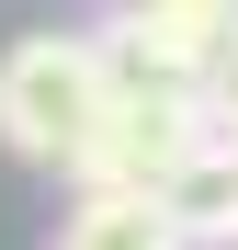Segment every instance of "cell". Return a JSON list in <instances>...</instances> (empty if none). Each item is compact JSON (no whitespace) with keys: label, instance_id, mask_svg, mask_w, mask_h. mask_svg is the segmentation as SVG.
<instances>
[{"label":"cell","instance_id":"3","mask_svg":"<svg viewBox=\"0 0 238 250\" xmlns=\"http://www.w3.org/2000/svg\"><path fill=\"white\" fill-rule=\"evenodd\" d=\"M159 216L182 228V250H238V148L204 137L170 182H159Z\"/></svg>","mask_w":238,"mask_h":250},{"label":"cell","instance_id":"2","mask_svg":"<svg viewBox=\"0 0 238 250\" xmlns=\"http://www.w3.org/2000/svg\"><path fill=\"white\" fill-rule=\"evenodd\" d=\"M204 137H227V125H216V91H182V103H113V125L91 137V159H79V193H159Z\"/></svg>","mask_w":238,"mask_h":250},{"label":"cell","instance_id":"4","mask_svg":"<svg viewBox=\"0 0 238 250\" xmlns=\"http://www.w3.org/2000/svg\"><path fill=\"white\" fill-rule=\"evenodd\" d=\"M125 12H136V34H147L159 57H182L216 91V57L238 46V0H125Z\"/></svg>","mask_w":238,"mask_h":250},{"label":"cell","instance_id":"1","mask_svg":"<svg viewBox=\"0 0 238 250\" xmlns=\"http://www.w3.org/2000/svg\"><path fill=\"white\" fill-rule=\"evenodd\" d=\"M102 125H113L102 34H23V46H0V148L23 171H68L79 182Z\"/></svg>","mask_w":238,"mask_h":250},{"label":"cell","instance_id":"5","mask_svg":"<svg viewBox=\"0 0 238 250\" xmlns=\"http://www.w3.org/2000/svg\"><path fill=\"white\" fill-rule=\"evenodd\" d=\"M57 250H182V228L159 216V193H79Z\"/></svg>","mask_w":238,"mask_h":250},{"label":"cell","instance_id":"6","mask_svg":"<svg viewBox=\"0 0 238 250\" xmlns=\"http://www.w3.org/2000/svg\"><path fill=\"white\" fill-rule=\"evenodd\" d=\"M227 148H238V114H227Z\"/></svg>","mask_w":238,"mask_h":250}]
</instances>
